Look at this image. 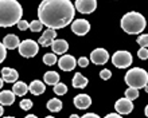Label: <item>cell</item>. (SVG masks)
I'll list each match as a JSON object with an SVG mask.
<instances>
[{"mask_svg": "<svg viewBox=\"0 0 148 118\" xmlns=\"http://www.w3.org/2000/svg\"><path fill=\"white\" fill-rule=\"evenodd\" d=\"M112 64L117 68H127L132 64V55L128 51H117L112 56Z\"/></svg>", "mask_w": 148, "mask_h": 118, "instance_id": "8992f818", "label": "cell"}, {"mask_svg": "<svg viewBox=\"0 0 148 118\" xmlns=\"http://www.w3.org/2000/svg\"><path fill=\"white\" fill-rule=\"evenodd\" d=\"M78 66H81V67H86L88 66V64H89V59L88 58H84V56H82V58H79L78 59Z\"/></svg>", "mask_w": 148, "mask_h": 118, "instance_id": "d6a6232c", "label": "cell"}, {"mask_svg": "<svg viewBox=\"0 0 148 118\" xmlns=\"http://www.w3.org/2000/svg\"><path fill=\"white\" fill-rule=\"evenodd\" d=\"M26 118H35V115H34V114H28Z\"/></svg>", "mask_w": 148, "mask_h": 118, "instance_id": "8d00e7d4", "label": "cell"}, {"mask_svg": "<svg viewBox=\"0 0 148 118\" xmlns=\"http://www.w3.org/2000/svg\"><path fill=\"white\" fill-rule=\"evenodd\" d=\"M106 118H120V114H119V113H117V114H108L106 115Z\"/></svg>", "mask_w": 148, "mask_h": 118, "instance_id": "e575fe53", "label": "cell"}, {"mask_svg": "<svg viewBox=\"0 0 148 118\" xmlns=\"http://www.w3.org/2000/svg\"><path fill=\"white\" fill-rule=\"evenodd\" d=\"M125 97L128 99H131V101L136 99L139 97V89H136V87H128L125 90Z\"/></svg>", "mask_w": 148, "mask_h": 118, "instance_id": "603a6c76", "label": "cell"}, {"mask_svg": "<svg viewBox=\"0 0 148 118\" xmlns=\"http://www.w3.org/2000/svg\"><path fill=\"white\" fill-rule=\"evenodd\" d=\"M144 114H145V115L148 114V107H147V106H145V109H144Z\"/></svg>", "mask_w": 148, "mask_h": 118, "instance_id": "74e56055", "label": "cell"}, {"mask_svg": "<svg viewBox=\"0 0 148 118\" xmlns=\"http://www.w3.org/2000/svg\"><path fill=\"white\" fill-rule=\"evenodd\" d=\"M75 8L70 0H43L38 8L39 20L47 28L59 30L74 19Z\"/></svg>", "mask_w": 148, "mask_h": 118, "instance_id": "6da1fadb", "label": "cell"}, {"mask_svg": "<svg viewBox=\"0 0 148 118\" xmlns=\"http://www.w3.org/2000/svg\"><path fill=\"white\" fill-rule=\"evenodd\" d=\"M3 113H4V110H3V105H0V117L3 115Z\"/></svg>", "mask_w": 148, "mask_h": 118, "instance_id": "d590c367", "label": "cell"}, {"mask_svg": "<svg viewBox=\"0 0 148 118\" xmlns=\"http://www.w3.org/2000/svg\"><path fill=\"white\" fill-rule=\"evenodd\" d=\"M28 91H31V94L34 95H40L46 91V86L40 81H32L31 85L28 86Z\"/></svg>", "mask_w": 148, "mask_h": 118, "instance_id": "ac0fdd59", "label": "cell"}, {"mask_svg": "<svg viewBox=\"0 0 148 118\" xmlns=\"http://www.w3.org/2000/svg\"><path fill=\"white\" fill-rule=\"evenodd\" d=\"M1 86H3V79L0 78V89H1Z\"/></svg>", "mask_w": 148, "mask_h": 118, "instance_id": "f35d334b", "label": "cell"}, {"mask_svg": "<svg viewBox=\"0 0 148 118\" xmlns=\"http://www.w3.org/2000/svg\"><path fill=\"white\" fill-rule=\"evenodd\" d=\"M88 82H89L88 78H85L81 73H77L73 78V87H75V89H85L88 86Z\"/></svg>", "mask_w": 148, "mask_h": 118, "instance_id": "ffe728a7", "label": "cell"}, {"mask_svg": "<svg viewBox=\"0 0 148 118\" xmlns=\"http://www.w3.org/2000/svg\"><path fill=\"white\" fill-rule=\"evenodd\" d=\"M137 55H139V58H140V59L145 60V59L148 58V50H147V47H141L140 50H139V52H137Z\"/></svg>", "mask_w": 148, "mask_h": 118, "instance_id": "f1b7e54d", "label": "cell"}, {"mask_svg": "<svg viewBox=\"0 0 148 118\" xmlns=\"http://www.w3.org/2000/svg\"><path fill=\"white\" fill-rule=\"evenodd\" d=\"M47 109L50 111H53V113H57V111H59L61 109H62V102L59 101L58 98H53L50 99L49 102H47Z\"/></svg>", "mask_w": 148, "mask_h": 118, "instance_id": "7402d4cb", "label": "cell"}, {"mask_svg": "<svg viewBox=\"0 0 148 118\" xmlns=\"http://www.w3.org/2000/svg\"><path fill=\"white\" fill-rule=\"evenodd\" d=\"M125 83L129 87H136V89H145L148 83V74L144 68L140 67H133L125 74Z\"/></svg>", "mask_w": 148, "mask_h": 118, "instance_id": "277c9868", "label": "cell"}, {"mask_svg": "<svg viewBox=\"0 0 148 118\" xmlns=\"http://www.w3.org/2000/svg\"><path fill=\"white\" fill-rule=\"evenodd\" d=\"M114 109H116V111L120 115L121 114H129V113L133 110V103H132L131 99H128L127 97H124V98H120L116 102Z\"/></svg>", "mask_w": 148, "mask_h": 118, "instance_id": "30bf717a", "label": "cell"}, {"mask_svg": "<svg viewBox=\"0 0 148 118\" xmlns=\"http://www.w3.org/2000/svg\"><path fill=\"white\" fill-rule=\"evenodd\" d=\"M74 8L81 14H92L97 8V0H75Z\"/></svg>", "mask_w": 148, "mask_h": 118, "instance_id": "52a82bcc", "label": "cell"}, {"mask_svg": "<svg viewBox=\"0 0 148 118\" xmlns=\"http://www.w3.org/2000/svg\"><path fill=\"white\" fill-rule=\"evenodd\" d=\"M92 105V98L88 94H79L74 98V106L79 110H85Z\"/></svg>", "mask_w": 148, "mask_h": 118, "instance_id": "4fadbf2b", "label": "cell"}, {"mask_svg": "<svg viewBox=\"0 0 148 118\" xmlns=\"http://www.w3.org/2000/svg\"><path fill=\"white\" fill-rule=\"evenodd\" d=\"M50 46L53 48L54 54H65L67 51V48H69V44L65 39H54Z\"/></svg>", "mask_w": 148, "mask_h": 118, "instance_id": "9a60e30c", "label": "cell"}, {"mask_svg": "<svg viewBox=\"0 0 148 118\" xmlns=\"http://www.w3.org/2000/svg\"><path fill=\"white\" fill-rule=\"evenodd\" d=\"M12 91L14 94L18 95V97H23V95L27 94L28 91V86L24 82H14V86H12Z\"/></svg>", "mask_w": 148, "mask_h": 118, "instance_id": "d6986e66", "label": "cell"}, {"mask_svg": "<svg viewBox=\"0 0 148 118\" xmlns=\"http://www.w3.org/2000/svg\"><path fill=\"white\" fill-rule=\"evenodd\" d=\"M58 66L61 70L63 71H71L74 67L77 66V60L73 55H69V54H63L58 60Z\"/></svg>", "mask_w": 148, "mask_h": 118, "instance_id": "8fae6325", "label": "cell"}, {"mask_svg": "<svg viewBox=\"0 0 148 118\" xmlns=\"http://www.w3.org/2000/svg\"><path fill=\"white\" fill-rule=\"evenodd\" d=\"M16 24H18V28H19L20 31H26V30L28 28V23H27V20H22V19H20Z\"/></svg>", "mask_w": 148, "mask_h": 118, "instance_id": "1f68e13d", "label": "cell"}, {"mask_svg": "<svg viewBox=\"0 0 148 118\" xmlns=\"http://www.w3.org/2000/svg\"><path fill=\"white\" fill-rule=\"evenodd\" d=\"M20 107H22L23 110H30L32 107V101L31 99H22V101H20Z\"/></svg>", "mask_w": 148, "mask_h": 118, "instance_id": "83f0119b", "label": "cell"}, {"mask_svg": "<svg viewBox=\"0 0 148 118\" xmlns=\"http://www.w3.org/2000/svg\"><path fill=\"white\" fill-rule=\"evenodd\" d=\"M71 30H73V32L75 34V35L84 36V35H86V34L89 32L90 23L88 22V20H85V19H77V20H74L73 23H71Z\"/></svg>", "mask_w": 148, "mask_h": 118, "instance_id": "9c48e42d", "label": "cell"}, {"mask_svg": "<svg viewBox=\"0 0 148 118\" xmlns=\"http://www.w3.org/2000/svg\"><path fill=\"white\" fill-rule=\"evenodd\" d=\"M84 118H98V115L94 114V113H86V114L84 115Z\"/></svg>", "mask_w": 148, "mask_h": 118, "instance_id": "836d02e7", "label": "cell"}, {"mask_svg": "<svg viewBox=\"0 0 148 118\" xmlns=\"http://www.w3.org/2000/svg\"><path fill=\"white\" fill-rule=\"evenodd\" d=\"M70 117H71V118H78V115H77V114H71Z\"/></svg>", "mask_w": 148, "mask_h": 118, "instance_id": "ab89813d", "label": "cell"}, {"mask_svg": "<svg viewBox=\"0 0 148 118\" xmlns=\"http://www.w3.org/2000/svg\"><path fill=\"white\" fill-rule=\"evenodd\" d=\"M14 102H15V94H14V91L4 90L0 93V105H3V106H11Z\"/></svg>", "mask_w": 148, "mask_h": 118, "instance_id": "2e32d148", "label": "cell"}, {"mask_svg": "<svg viewBox=\"0 0 148 118\" xmlns=\"http://www.w3.org/2000/svg\"><path fill=\"white\" fill-rule=\"evenodd\" d=\"M55 36H57L55 30H53V28H47L46 31L43 32V35L39 38L38 43L40 44V46H43V47H47V46H50V44L53 43V40L55 39Z\"/></svg>", "mask_w": 148, "mask_h": 118, "instance_id": "7c38bea8", "label": "cell"}, {"mask_svg": "<svg viewBox=\"0 0 148 118\" xmlns=\"http://www.w3.org/2000/svg\"><path fill=\"white\" fill-rule=\"evenodd\" d=\"M147 22L140 12L131 11L121 18V28L129 35H137L144 31Z\"/></svg>", "mask_w": 148, "mask_h": 118, "instance_id": "3957f363", "label": "cell"}, {"mask_svg": "<svg viewBox=\"0 0 148 118\" xmlns=\"http://www.w3.org/2000/svg\"><path fill=\"white\" fill-rule=\"evenodd\" d=\"M43 79H45V83L54 86L57 82H59V75L57 71H47L46 74L43 75Z\"/></svg>", "mask_w": 148, "mask_h": 118, "instance_id": "44dd1931", "label": "cell"}, {"mask_svg": "<svg viewBox=\"0 0 148 118\" xmlns=\"http://www.w3.org/2000/svg\"><path fill=\"white\" fill-rule=\"evenodd\" d=\"M90 60L94 64L101 66V64H105L109 60V54H108V51H106L105 48H96L90 54Z\"/></svg>", "mask_w": 148, "mask_h": 118, "instance_id": "ba28073f", "label": "cell"}, {"mask_svg": "<svg viewBox=\"0 0 148 118\" xmlns=\"http://www.w3.org/2000/svg\"><path fill=\"white\" fill-rule=\"evenodd\" d=\"M18 48H19V54L22 56H24V58H32V56H35L38 54L39 44L32 39H26L22 43H19Z\"/></svg>", "mask_w": 148, "mask_h": 118, "instance_id": "5b68a950", "label": "cell"}, {"mask_svg": "<svg viewBox=\"0 0 148 118\" xmlns=\"http://www.w3.org/2000/svg\"><path fill=\"white\" fill-rule=\"evenodd\" d=\"M54 93L57 95H63L67 93V86L65 83H61V82H57L54 85Z\"/></svg>", "mask_w": 148, "mask_h": 118, "instance_id": "cb8c5ba5", "label": "cell"}, {"mask_svg": "<svg viewBox=\"0 0 148 118\" xmlns=\"http://www.w3.org/2000/svg\"><path fill=\"white\" fill-rule=\"evenodd\" d=\"M42 27H43V24L40 20H32L31 23H28V28H30L32 32H39L42 30Z\"/></svg>", "mask_w": 148, "mask_h": 118, "instance_id": "484cf974", "label": "cell"}, {"mask_svg": "<svg viewBox=\"0 0 148 118\" xmlns=\"http://www.w3.org/2000/svg\"><path fill=\"white\" fill-rule=\"evenodd\" d=\"M19 38L14 34H10V35H5L3 39V44L5 46L7 50H15L18 46H19Z\"/></svg>", "mask_w": 148, "mask_h": 118, "instance_id": "e0dca14e", "label": "cell"}, {"mask_svg": "<svg viewBox=\"0 0 148 118\" xmlns=\"http://www.w3.org/2000/svg\"><path fill=\"white\" fill-rule=\"evenodd\" d=\"M136 42L140 44V47H147V46H148V35H147V34L140 35L139 38H137Z\"/></svg>", "mask_w": 148, "mask_h": 118, "instance_id": "4316f807", "label": "cell"}, {"mask_svg": "<svg viewBox=\"0 0 148 118\" xmlns=\"http://www.w3.org/2000/svg\"><path fill=\"white\" fill-rule=\"evenodd\" d=\"M5 56H7V48L3 43H0V63L5 59Z\"/></svg>", "mask_w": 148, "mask_h": 118, "instance_id": "4dcf8cb0", "label": "cell"}, {"mask_svg": "<svg viewBox=\"0 0 148 118\" xmlns=\"http://www.w3.org/2000/svg\"><path fill=\"white\" fill-rule=\"evenodd\" d=\"M23 15V8L16 0H0V27L15 26Z\"/></svg>", "mask_w": 148, "mask_h": 118, "instance_id": "7a4b0ae2", "label": "cell"}, {"mask_svg": "<svg viewBox=\"0 0 148 118\" xmlns=\"http://www.w3.org/2000/svg\"><path fill=\"white\" fill-rule=\"evenodd\" d=\"M100 77H101V79H104V81H108V79L112 77V73H110V70H108V68H104V70L100 73Z\"/></svg>", "mask_w": 148, "mask_h": 118, "instance_id": "f546056e", "label": "cell"}, {"mask_svg": "<svg viewBox=\"0 0 148 118\" xmlns=\"http://www.w3.org/2000/svg\"><path fill=\"white\" fill-rule=\"evenodd\" d=\"M57 60H58V59H57V55H55L54 52H53V54H45V56H43V63L47 64V66L55 64Z\"/></svg>", "mask_w": 148, "mask_h": 118, "instance_id": "d4e9b609", "label": "cell"}, {"mask_svg": "<svg viewBox=\"0 0 148 118\" xmlns=\"http://www.w3.org/2000/svg\"><path fill=\"white\" fill-rule=\"evenodd\" d=\"M1 79H3V82H7V83H14L18 81L19 78V74H18V71L15 68H10V67H4L1 68Z\"/></svg>", "mask_w": 148, "mask_h": 118, "instance_id": "5bb4252c", "label": "cell"}]
</instances>
